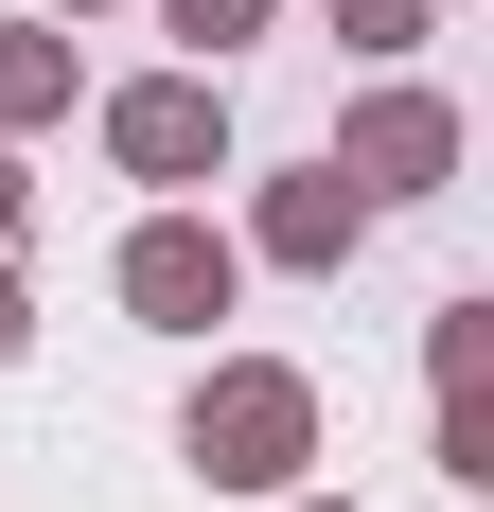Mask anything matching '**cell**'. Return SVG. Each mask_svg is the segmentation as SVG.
<instances>
[{"label": "cell", "mask_w": 494, "mask_h": 512, "mask_svg": "<svg viewBox=\"0 0 494 512\" xmlns=\"http://www.w3.org/2000/svg\"><path fill=\"white\" fill-rule=\"evenodd\" d=\"M177 442H195L212 495H300V460H318V389H300L283 354H230V371L195 389V424H177Z\"/></svg>", "instance_id": "6da1fadb"}, {"label": "cell", "mask_w": 494, "mask_h": 512, "mask_svg": "<svg viewBox=\"0 0 494 512\" xmlns=\"http://www.w3.org/2000/svg\"><path fill=\"white\" fill-rule=\"evenodd\" d=\"M106 159L159 177V195L230 177V89H212V71H142V89H106Z\"/></svg>", "instance_id": "7a4b0ae2"}, {"label": "cell", "mask_w": 494, "mask_h": 512, "mask_svg": "<svg viewBox=\"0 0 494 512\" xmlns=\"http://www.w3.org/2000/svg\"><path fill=\"white\" fill-rule=\"evenodd\" d=\"M230 283H247V248L212 212H142V230H124V318H159V336H212Z\"/></svg>", "instance_id": "3957f363"}, {"label": "cell", "mask_w": 494, "mask_h": 512, "mask_svg": "<svg viewBox=\"0 0 494 512\" xmlns=\"http://www.w3.org/2000/svg\"><path fill=\"white\" fill-rule=\"evenodd\" d=\"M336 177H353V195H442V177H459V106L442 89H371L353 142H336Z\"/></svg>", "instance_id": "277c9868"}, {"label": "cell", "mask_w": 494, "mask_h": 512, "mask_svg": "<svg viewBox=\"0 0 494 512\" xmlns=\"http://www.w3.org/2000/svg\"><path fill=\"white\" fill-rule=\"evenodd\" d=\"M353 230H371V195H353L336 159H318V177H265V212H247L265 265H353Z\"/></svg>", "instance_id": "5b68a950"}, {"label": "cell", "mask_w": 494, "mask_h": 512, "mask_svg": "<svg viewBox=\"0 0 494 512\" xmlns=\"http://www.w3.org/2000/svg\"><path fill=\"white\" fill-rule=\"evenodd\" d=\"M0 124H71V36H0Z\"/></svg>", "instance_id": "8992f818"}, {"label": "cell", "mask_w": 494, "mask_h": 512, "mask_svg": "<svg viewBox=\"0 0 494 512\" xmlns=\"http://www.w3.org/2000/svg\"><path fill=\"white\" fill-rule=\"evenodd\" d=\"M159 18L195 36V71H212V53H230V36H265V0H159Z\"/></svg>", "instance_id": "52a82bcc"}, {"label": "cell", "mask_w": 494, "mask_h": 512, "mask_svg": "<svg viewBox=\"0 0 494 512\" xmlns=\"http://www.w3.org/2000/svg\"><path fill=\"white\" fill-rule=\"evenodd\" d=\"M336 36H353V53H406V36H424V0H336Z\"/></svg>", "instance_id": "ba28073f"}, {"label": "cell", "mask_w": 494, "mask_h": 512, "mask_svg": "<svg viewBox=\"0 0 494 512\" xmlns=\"http://www.w3.org/2000/svg\"><path fill=\"white\" fill-rule=\"evenodd\" d=\"M18 336H36V301H18V265H0V354H18Z\"/></svg>", "instance_id": "9c48e42d"}, {"label": "cell", "mask_w": 494, "mask_h": 512, "mask_svg": "<svg viewBox=\"0 0 494 512\" xmlns=\"http://www.w3.org/2000/svg\"><path fill=\"white\" fill-rule=\"evenodd\" d=\"M0 230H18V142H0Z\"/></svg>", "instance_id": "30bf717a"}, {"label": "cell", "mask_w": 494, "mask_h": 512, "mask_svg": "<svg viewBox=\"0 0 494 512\" xmlns=\"http://www.w3.org/2000/svg\"><path fill=\"white\" fill-rule=\"evenodd\" d=\"M283 512H336V495H283Z\"/></svg>", "instance_id": "8fae6325"}, {"label": "cell", "mask_w": 494, "mask_h": 512, "mask_svg": "<svg viewBox=\"0 0 494 512\" xmlns=\"http://www.w3.org/2000/svg\"><path fill=\"white\" fill-rule=\"evenodd\" d=\"M71 18H89V0H71Z\"/></svg>", "instance_id": "7c38bea8"}]
</instances>
